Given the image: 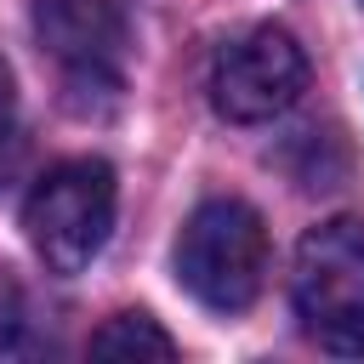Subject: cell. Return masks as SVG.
I'll return each mask as SVG.
<instances>
[{"label":"cell","instance_id":"5","mask_svg":"<svg viewBox=\"0 0 364 364\" xmlns=\"http://www.w3.org/2000/svg\"><path fill=\"white\" fill-rule=\"evenodd\" d=\"M307 91V51L290 28H245L210 63V108L233 125H262Z\"/></svg>","mask_w":364,"mask_h":364},{"label":"cell","instance_id":"7","mask_svg":"<svg viewBox=\"0 0 364 364\" xmlns=\"http://www.w3.org/2000/svg\"><path fill=\"white\" fill-rule=\"evenodd\" d=\"M11 119H17V85H11V68L0 57V142L11 136Z\"/></svg>","mask_w":364,"mask_h":364},{"label":"cell","instance_id":"2","mask_svg":"<svg viewBox=\"0 0 364 364\" xmlns=\"http://www.w3.org/2000/svg\"><path fill=\"white\" fill-rule=\"evenodd\" d=\"M290 301L301 330L341 358H364V222L330 216L301 233L290 267Z\"/></svg>","mask_w":364,"mask_h":364},{"label":"cell","instance_id":"3","mask_svg":"<svg viewBox=\"0 0 364 364\" xmlns=\"http://www.w3.org/2000/svg\"><path fill=\"white\" fill-rule=\"evenodd\" d=\"M176 284L210 313H245L267 279V228L245 199H205L176 233Z\"/></svg>","mask_w":364,"mask_h":364},{"label":"cell","instance_id":"6","mask_svg":"<svg viewBox=\"0 0 364 364\" xmlns=\"http://www.w3.org/2000/svg\"><path fill=\"white\" fill-rule=\"evenodd\" d=\"M91 358H176V341L148 313H114L91 330Z\"/></svg>","mask_w":364,"mask_h":364},{"label":"cell","instance_id":"1","mask_svg":"<svg viewBox=\"0 0 364 364\" xmlns=\"http://www.w3.org/2000/svg\"><path fill=\"white\" fill-rule=\"evenodd\" d=\"M34 40L74 114H108L125 91L131 23L119 0H34Z\"/></svg>","mask_w":364,"mask_h":364},{"label":"cell","instance_id":"4","mask_svg":"<svg viewBox=\"0 0 364 364\" xmlns=\"http://www.w3.org/2000/svg\"><path fill=\"white\" fill-rule=\"evenodd\" d=\"M114 205H119V182L114 165L102 159H63L51 165L28 199H23V233L34 245V256L51 273H80L102 256L108 233H114Z\"/></svg>","mask_w":364,"mask_h":364}]
</instances>
